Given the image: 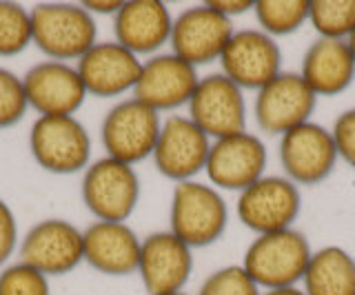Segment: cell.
I'll list each match as a JSON object with an SVG mask.
<instances>
[{"mask_svg":"<svg viewBox=\"0 0 355 295\" xmlns=\"http://www.w3.org/2000/svg\"><path fill=\"white\" fill-rule=\"evenodd\" d=\"M33 45L47 60H80L98 42L96 16L76 3H40L31 9Z\"/></svg>","mask_w":355,"mask_h":295,"instance_id":"6da1fadb","label":"cell"},{"mask_svg":"<svg viewBox=\"0 0 355 295\" xmlns=\"http://www.w3.org/2000/svg\"><path fill=\"white\" fill-rule=\"evenodd\" d=\"M229 206L214 184L187 180L178 182L171 193L169 231L187 247L205 249L225 235Z\"/></svg>","mask_w":355,"mask_h":295,"instance_id":"7a4b0ae2","label":"cell"},{"mask_svg":"<svg viewBox=\"0 0 355 295\" xmlns=\"http://www.w3.org/2000/svg\"><path fill=\"white\" fill-rule=\"evenodd\" d=\"M313 256L309 240L297 229L258 235L249 244L242 269L262 291L291 289L302 282Z\"/></svg>","mask_w":355,"mask_h":295,"instance_id":"3957f363","label":"cell"},{"mask_svg":"<svg viewBox=\"0 0 355 295\" xmlns=\"http://www.w3.org/2000/svg\"><path fill=\"white\" fill-rule=\"evenodd\" d=\"M92 136L76 116H38L29 129L33 162L53 176H71L92 165Z\"/></svg>","mask_w":355,"mask_h":295,"instance_id":"277c9868","label":"cell"},{"mask_svg":"<svg viewBox=\"0 0 355 295\" xmlns=\"http://www.w3.org/2000/svg\"><path fill=\"white\" fill-rule=\"evenodd\" d=\"M160 129L162 116L131 96L107 111L100 125V142L107 158L136 167L153 156Z\"/></svg>","mask_w":355,"mask_h":295,"instance_id":"5b68a950","label":"cell"},{"mask_svg":"<svg viewBox=\"0 0 355 295\" xmlns=\"http://www.w3.org/2000/svg\"><path fill=\"white\" fill-rule=\"evenodd\" d=\"M80 198L96 220L127 222L140 202L136 167L107 156L92 162L83 171Z\"/></svg>","mask_w":355,"mask_h":295,"instance_id":"8992f818","label":"cell"},{"mask_svg":"<svg viewBox=\"0 0 355 295\" xmlns=\"http://www.w3.org/2000/svg\"><path fill=\"white\" fill-rule=\"evenodd\" d=\"M302 211L297 184L284 176H262L258 182L238 193L236 213L249 231L266 235L293 229Z\"/></svg>","mask_w":355,"mask_h":295,"instance_id":"52a82bcc","label":"cell"},{"mask_svg":"<svg viewBox=\"0 0 355 295\" xmlns=\"http://www.w3.org/2000/svg\"><path fill=\"white\" fill-rule=\"evenodd\" d=\"M18 253L20 262L40 271L42 276H67L85 262L83 229L64 217H47L20 238Z\"/></svg>","mask_w":355,"mask_h":295,"instance_id":"ba28073f","label":"cell"},{"mask_svg":"<svg viewBox=\"0 0 355 295\" xmlns=\"http://www.w3.org/2000/svg\"><path fill=\"white\" fill-rule=\"evenodd\" d=\"M269 151L251 131L211 140L205 173L209 184L225 191H244L264 176Z\"/></svg>","mask_w":355,"mask_h":295,"instance_id":"9c48e42d","label":"cell"},{"mask_svg":"<svg viewBox=\"0 0 355 295\" xmlns=\"http://www.w3.org/2000/svg\"><path fill=\"white\" fill-rule=\"evenodd\" d=\"M277 156L284 178L304 187L324 182L340 160L331 129L318 123H304L280 136Z\"/></svg>","mask_w":355,"mask_h":295,"instance_id":"30bf717a","label":"cell"},{"mask_svg":"<svg viewBox=\"0 0 355 295\" xmlns=\"http://www.w3.org/2000/svg\"><path fill=\"white\" fill-rule=\"evenodd\" d=\"M211 138L189 116H169L162 120V129L153 149V165L160 176L171 182L196 180L207 167Z\"/></svg>","mask_w":355,"mask_h":295,"instance_id":"8fae6325","label":"cell"},{"mask_svg":"<svg viewBox=\"0 0 355 295\" xmlns=\"http://www.w3.org/2000/svg\"><path fill=\"white\" fill-rule=\"evenodd\" d=\"M233 34H236V27L231 18L202 3L184 9L173 18L169 45L171 53L198 69L202 64L220 60Z\"/></svg>","mask_w":355,"mask_h":295,"instance_id":"7c38bea8","label":"cell"},{"mask_svg":"<svg viewBox=\"0 0 355 295\" xmlns=\"http://www.w3.org/2000/svg\"><path fill=\"white\" fill-rule=\"evenodd\" d=\"M318 96L306 87L300 73L282 71L269 84L255 91L253 114L258 127L269 136H284L304 123H311Z\"/></svg>","mask_w":355,"mask_h":295,"instance_id":"4fadbf2b","label":"cell"},{"mask_svg":"<svg viewBox=\"0 0 355 295\" xmlns=\"http://www.w3.org/2000/svg\"><path fill=\"white\" fill-rule=\"evenodd\" d=\"M189 118L211 140L247 131V100L244 91L225 73H209L200 78L189 100Z\"/></svg>","mask_w":355,"mask_h":295,"instance_id":"5bb4252c","label":"cell"},{"mask_svg":"<svg viewBox=\"0 0 355 295\" xmlns=\"http://www.w3.org/2000/svg\"><path fill=\"white\" fill-rule=\"evenodd\" d=\"M220 67L240 89L258 91L282 73V51L262 29H242L231 36L220 56Z\"/></svg>","mask_w":355,"mask_h":295,"instance_id":"9a60e30c","label":"cell"},{"mask_svg":"<svg viewBox=\"0 0 355 295\" xmlns=\"http://www.w3.org/2000/svg\"><path fill=\"white\" fill-rule=\"evenodd\" d=\"M22 84L29 109L38 116H76L89 96L71 62L40 60L22 75Z\"/></svg>","mask_w":355,"mask_h":295,"instance_id":"2e32d148","label":"cell"},{"mask_svg":"<svg viewBox=\"0 0 355 295\" xmlns=\"http://www.w3.org/2000/svg\"><path fill=\"white\" fill-rule=\"evenodd\" d=\"M200 82L193 64L178 58L175 53H155L142 60V71L133 98L151 107L153 111H175L187 107Z\"/></svg>","mask_w":355,"mask_h":295,"instance_id":"e0dca14e","label":"cell"},{"mask_svg":"<svg viewBox=\"0 0 355 295\" xmlns=\"http://www.w3.org/2000/svg\"><path fill=\"white\" fill-rule=\"evenodd\" d=\"M193 273V249L166 231L149 233L142 240L138 276L149 295L184 291Z\"/></svg>","mask_w":355,"mask_h":295,"instance_id":"ac0fdd59","label":"cell"},{"mask_svg":"<svg viewBox=\"0 0 355 295\" xmlns=\"http://www.w3.org/2000/svg\"><path fill=\"white\" fill-rule=\"evenodd\" d=\"M83 84L89 96L96 98H118L133 93L142 71V60L118 45L116 40H103L89 49L76 62Z\"/></svg>","mask_w":355,"mask_h":295,"instance_id":"d6986e66","label":"cell"},{"mask_svg":"<svg viewBox=\"0 0 355 295\" xmlns=\"http://www.w3.org/2000/svg\"><path fill=\"white\" fill-rule=\"evenodd\" d=\"M85 265L111 278H125L138 273L142 238L129 222L94 220L83 229Z\"/></svg>","mask_w":355,"mask_h":295,"instance_id":"ffe728a7","label":"cell"},{"mask_svg":"<svg viewBox=\"0 0 355 295\" xmlns=\"http://www.w3.org/2000/svg\"><path fill=\"white\" fill-rule=\"evenodd\" d=\"M173 16L160 0H122L114 16V40L136 56H155L171 40Z\"/></svg>","mask_w":355,"mask_h":295,"instance_id":"44dd1931","label":"cell"},{"mask_svg":"<svg viewBox=\"0 0 355 295\" xmlns=\"http://www.w3.org/2000/svg\"><path fill=\"white\" fill-rule=\"evenodd\" d=\"M300 75L318 98L344 93L355 80V58L349 42L318 38L304 53Z\"/></svg>","mask_w":355,"mask_h":295,"instance_id":"7402d4cb","label":"cell"},{"mask_svg":"<svg viewBox=\"0 0 355 295\" xmlns=\"http://www.w3.org/2000/svg\"><path fill=\"white\" fill-rule=\"evenodd\" d=\"M304 295H355V258L329 244L313 251L302 278Z\"/></svg>","mask_w":355,"mask_h":295,"instance_id":"603a6c76","label":"cell"},{"mask_svg":"<svg viewBox=\"0 0 355 295\" xmlns=\"http://www.w3.org/2000/svg\"><path fill=\"white\" fill-rule=\"evenodd\" d=\"M311 0H258L253 5L260 29L271 38L288 36L309 23Z\"/></svg>","mask_w":355,"mask_h":295,"instance_id":"cb8c5ba5","label":"cell"},{"mask_svg":"<svg viewBox=\"0 0 355 295\" xmlns=\"http://www.w3.org/2000/svg\"><path fill=\"white\" fill-rule=\"evenodd\" d=\"M309 23L320 38L349 40L355 31V0H311Z\"/></svg>","mask_w":355,"mask_h":295,"instance_id":"d4e9b609","label":"cell"},{"mask_svg":"<svg viewBox=\"0 0 355 295\" xmlns=\"http://www.w3.org/2000/svg\"><path fill=\"white\" fill-rule=\"evenodd\" d=\"M33 45L31 9L0 0V58H14Z\"/></svg>","mask_w":355,"mask_h":295,"instance_id":"484cf974","label":"cell"},{"mask_svg":"<svg viewBox=\"0 0 355 295\" xmlns=\"http://www.w3.org/2000/svg\"><path fill=\"white\" fill-rule=\"evenodd\" d=\"M29 111L22 75L0 67V129L16 127Z\"/></svg>","mask_w":355,"mask_h":295,"instance_id":"4316f807","label":"cell"},{"mask_svg":"<svg viewBox=\"0 0 355 295\" xmlns=\"http://www.w3.org/2000/svg\"><path fill=\"white\" fill-rule=\"evenodd\" d=\"M0 295H51L49 278L18 260L0 271Z\"/></svg>","mask_w":355,"mask_h":295,"instance_id":"83f0119b","label":"cell"},{"mask_svg":"<svg viewBox=\"0 0 355 295\" xmlns=\"http://www.w3.org/2000/svg\"><path fill=\"white\" fill-rule=\"evenodd\" d=\"M198 295H262V289L247 276L242 265H229L211 273Z\"/></svg>","mask_w":355,"mask_h":295,"instance_id":"f1b7e54d","label":"cell"},{"mask_svg":"<svg viewBox=\"0 0 355 295\" xmlns=\"http://www.w3.org/2000/svg\"><path fill=\"white\" fill-rule=\"evenodd\" d=\"M333 142H336L338 158L344 160L355 171V107L342 111L331 129Z\"/></svg>","mask_w":355,"mask_h":295,"instance_id":"f546056e","label":"cell"},{"mask_svg":"<svg viewBox=\"0 0 355 295\" xmlns=\"http://www.w3.org/2000/svg\"><path fill=\"white\" fill-rule=\"evenodd\" d=\"M20 247V231L14 209L0 198V271L7 267L11 256Z\"/></svg>","mask_w":355,"mask_h":295,"instance_id":"4dcf8cb0","label":"cell"},{"mask_svg":"<svg viewBox=\"0 0 355 295\" xmlns=\"http://www.w3.org/2000/svg\"><path fill=\"white\" fill-rule=\"evenodd\" d=\"M207 5L214 7L216 12H220L222 16L233 18V16H240V14L251 12L255 3H251V0H209Z\"/></svg>","mask_w":355,"mask_h":295,"instance_id":"1f68e13d","label":"cell"},{"mask_svg":"<svg viewBox=\"0 0 355 295\" xmlns=\"http://www.w3.org/2000/svg\"><path fill=\"white\" fill-rule=\"evenodd\" d=\"M83 7L87 9L89 14H103V16H116V12L122 7V0H114V3H98V0H87L83 3Z\"/></svg>","mask_w":355,"mask_h":295,"instance_id":"d6a6232c","label":"cell"},{"mask_svg":"<svg viewBox=\"0 0 355 295\" xmlns=\"http://www.w3.org/2000/svg\"><path fill=\"white\" fill-rule=\"evenodd\" d=\"M262 295H304L302 289L291 287V289H273V291H262Z\"/></svg>","mask_w":355,"mask_h":295,"instance_id":"836d02e7","label":"cell"},{"mask_svg":"<svg viewBox=\"0 0 355 295\" xmlns=\"http://www.w3.org/2000/svg\"><path fill=\"white\" fill-rule=\"evenodd\" d=\"M349 42V49H351V53H353V58H355V31L351 34V38L347 40Z\"/></svg>","mask_w":355,"mask_h":295,"instance_id":"e575fe53","label":"cell"},{"mask_svg":"<svg viewBox=\"0 0 355 295\" xmlns=\"http://www.w3.org/2000/svg\"><path fill=\"white\" fill-rule=\"evenodd\" d=\"M164 295H189V293H184V291H178V293H164Z\"/></svg>","mask_w":355,"mask_h":295,"instance_id":"d590c367","label":"cell"}]
</instances>
